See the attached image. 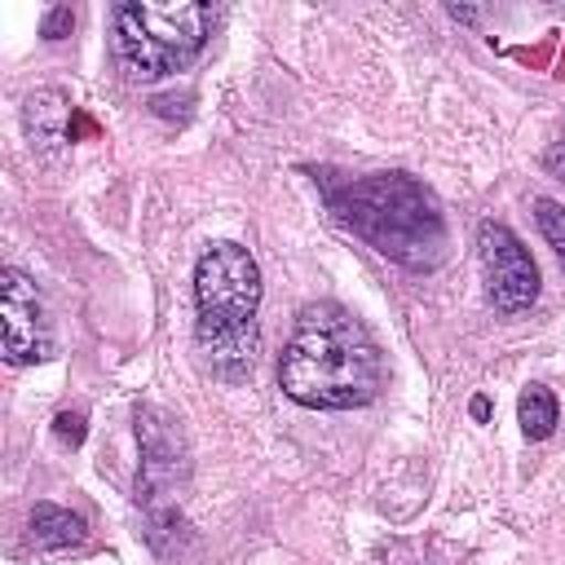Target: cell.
<instances>
[{
  "label": "cell",
  "instance_id": "1",
  "mask_svg": "<svg viewBox=\"0 0 565 565\" xmlns=\"http://www.w3.org/2000/svg\"><path fill=\"white\" fill-rule=\"evenodd\" d=\"M380 349L335 300L305 305L278 362V384L309 411H353L380 393Z\"/></svg>",
  "mask_w": 565,
  "mask_h": 565
},
{
  "label": "cell",
  "instance_id": "2",
  "mask_svg": "<svg viewBox=\"0 0 565 565\" xmlns=\"http://www.w3.org/2000/svg\"><path fill=\"white\" fill-rule=\"evenodd\" d=\"M331 212L380 256L424 274L446 260V216L437 199L406 172L358 177L331 194Z\"/></svg>",
  "mask_w": 565,
  "mask_h": 565
},
{
  "label": "cell",
  "instance_id": "3",
  "mask_svg": "<svg viewBox=\"0 0 565 565\" xmlns=\"http://www.w3.org/2000/svg\"><path fill=\"white\" fill-rule=\"evenodd\" d=\"M194 335L212 375L238 384L256 366L260 331V265L243 243H207L194 265Z\"/></svg>",
  "mask_w": 565,
  "mask_h": 565
},
{
  "label": "cell",
  "instance_id": "4",
  "mask_svg": "<svg viewBox=\"0 0 565 565\" xmlns=\"http://www.w3.org/2000/svg\"><path fill=\"white\" fill-rule=\"evenodd\" d=\"M110 26H115L119 71L137 84H150L185 71L207 49L216 13L212 4H194V0H172V4L128 0L110 9Z\"/></svg>",
  "mask_w": 565,
  "mask_h": 565
},
{
  "label": "cell",
  "instance_id": "5",
  "mask_svg": "<svg viewBox=\"0 0 565 565\" xmlns=\"http://www.w3.org/2000/svg\"><path fill=\"white\" fill-rule=\"evenodd\" d=\"M137 441H141L137 499H141V503L150 508V516H154V530H150V534H159V525L177 516V508H172L168 499H172V490L185 481V441H181V428H177L163 411H154V406H146V411L137 415Z\"/></svg>",
  "mask_w": 565,
  "mask_h": 565
},
{
  "label": "cell",
  "instance_id": "6",
  "mask_svg": "<svg viewBox=\"0 0 565 565\" xmlns=\"http://www.w3.org/2000/svg\"><path fill=\"white\" fill-rule=\"evenodd\" d=\"M477 256L486 269V291L494 309L503 313H525L539 300V265L525 252V243L503 225V221H481L477 230Z\"/></svg>",
  "mask_w": 565,
  "mask_h": 565
},
{
  "label": "cell",
  "instance_id": "7",
  "mask_svg": "<svg viewBox=\"0 0 565 565\" xmlns=\"http://www.w3.org/2000/svg\"><path fill=\"white\" fill-rule=\"evenodd\" d=\"M0 327H4V358L13 366H31V362L53 358L44 300H40L35 282L13 265L0 274Z\"/></svg>",
  "mask_w": 565,
  "mask_h": 565
},
{
  "label": "cell",
  "instance_id": "8",
  "mask_svg": "<svg viewBox=\"0 0 565 565\" xmlns=\"http://www.w3.org/2000/svg\"><path fill=\"white\" fill-rule=\"evenodd\" d=\"M22 124H26V137L40 154H57V150H66V141H75L71 137V102L57 88L31 93L22 106Z\"/></svg>",
  "mask_w": 565,
  "mask_h": 565
},
{
  "label": "cell",
  "instance_id": "9",
  "mask_svg": "<svg viewBox=\"0 0 565 565\" xmlns=\"http://www.w3.org/2000/svg\"><path fill=\"white\" fill-rule=\"evenodd\" d=\"M31 539L44 552H62V547H79L88 539V521L71 508L57 503H35L31 508Z\"/></svg>",
  "mask_w": 565,
  "mask_h": 565
},
{
  "label": "cell",
  "instance_id": "10",
  "mask_svg": "<svg viewBox=\"0 0 565 565\" xmlns=\"http://www.w3.org/2000/svg\"><path fill=\"white\" fill-rule=\"evenodd\" d=\"M556 415H561V406H556V397H552L547 384H525V388H521V397H516V419H521V433H525L530 441L552 437Z\"/></svg>",
  "mask_w": 565,
  "mask_h": 565
},
{
  "label": "cell",
  "instance_id": "11",
  "mask_svg": "<svg viewBox=\"0 0 565 565\" xmlns=\"http://www.w3.org/2000/svg\"><path fill=\"white\" fill-rule=\"evenodd\" d=\"M534 221H539L547 247L556 252V260H561V269H565V207H561L556 199H534Z\"/></svg>",
  "mask_w": 565,
  "mask_h": 565
},
{
  "label": "cell",
  "instance_id": "12",
  "mask_svg": "<svg viewBox=\"0 0 565 565\" xmlns=\"http://www.w3.org/2000/svg\"><path fill=\"white\" fill-rule=\"evenodd\" d=\"M84 433H88V428H84V415H79V411H62V415L53 419V437H57L62 446H79Z\"/></svg>",
  "mask_w": 565,
  "mask_h": 565
},
{
  "label": "cell",
  "instance_id": "13",
  "mask_svg": "<svg viewBox=\"0 0 565 565\" xmlns=\"http://www.w3.org/2000/svg\"><path fill=\"white\" fill-rule=\"evenodd\" d=\"M71 26H75V13L71 9H49L44 13V40H62Z\"/></svg>",
  "mask_w": 565,
  "mask_h": 565
},
{
  "label": "cell",
  "instance_id": "14",
  "mask_svg": "<svg viewBox=\"0 0 565 565\" xmlns=\"http://www.w3.org/2000/svg\"><path fill=\"white\" fill-rule=\"evenodd\" d=\"M543 168H547L552 177H561V181H565V141H552V146L543 150Z\"/></svg>",
  "mask_w": 565,
  "mask_h": 565
},
{
  "label": "cell",
  "instance_id": "15",
  "mask_svg": "<svg viewBox=\"0 0 565 565\" xmlns=\"http://www.w3.org/2000/svg\"><path fill=\"white\" fill-rule=\"evenodd\" d=\"M490 415V402L486 397H472V419H486Z\"/></svg>",
  "mask_w": 565,
  "mask_h": 565
}]
</instances>
